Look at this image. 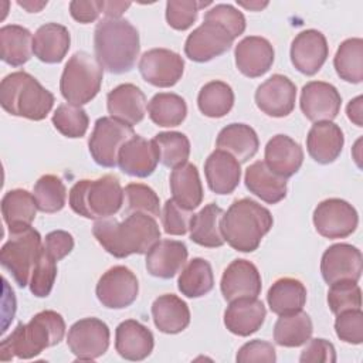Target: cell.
Masks as SVG:
<instances>
[{
  "label": "cell",
  "mask_w": 363,
  "mask_h": 363,
  "mask_svg": "<svg viewBox=\"0 0 363 363\" xmlns=\"http://www.w3.org/2000/svg\"><path fill=\"white\" fill-rule=\"evenodd\" d=\"M92 234L115 258L146 254L160 240V228L155 217L143 213H130L123 221L112 217L96 220Z\"/></svg>",
  "instance_id": "obj_1"
},
{
  "label": "cell",
  "mask_w": 363,
  "mask_h": 363,
  "mask_svg": "<svg viewBox=\"0 0 363 363\" xmlns=\"http://www.w3.org/2000/svg\"><path fill=\"white\" fill-rule=\"evenodd\" d=\"M94 50L95 58L108 72H129L139 57V33L133 24L122 17H105L95 27Z\"/></svg>",
  "instance_id": "obj_2"
},
{
  "label": "cell",
  "mask_w": 363,
  "mask_h": 363,
  "mask_svg": "<svg viewBox=\"0 0 363 363\" xmlns=\"http://www.w3.org/2000/svg\"><path fill=\"white\" fill-rule=\"evenodd\" d=\"M65 335L64 318L55 311H41L28 323H18L16 329L1 340L0 359L3 362L33 359L44 349L58 345Z\"/></svg>",
  "instance_id": "obj_3"
},
{
  "label": "cell",
  "mask_w": 363,
  "mask_h": 363,
  "mask_svg": "<svg viewBox=\"0 0 363 363\" xmlns=\"http://www.w3.org/2000/svg\"><path fill=\"white\" fill-rule=\"evenodd\" d=\"M274 218L268 208L251 199L235 200L221 218V233L228 245L241 252L255 251L269 233Z\"/></svg>",
  "instance_id": "obj_4"
},
{
  "label": "cell",
  "mask_w": 363,
  "mask_h": 363,
  "mask_svg": "<svg viewBox=\"0 0 363 363\" xmlns=\"http://www.w3.org/2000/svg\"><path fill=\"white\" fill-rule=\"evenodd\" d=\"M54 101V95L26 71L11 72L0 82V105L13 116L43 121Z\"/></svg>",
  "instance_id": "obj_5"
},
{
  "label": "cell",
  "mask_w": 363,
  "mask_h": 363,
  "mask_svg": "<svg viewBox=\"0 0 363 363\" xmlns=\"http://www.w3.org/2000/svg\"><path fill=\"white\" fill-rule=\"evenodd\" d=\"M123 189L115 174L78 180L69 190L68 203L74 213L91 220L115 216L123 204Z\"/></svg>",
  "instance_id": "obj_6"
},
{
  "label": "cell",
  "mask_w": 363,
  "mask_h": 363,
  "mask_svg": "<svg viewBox=\"0 0 363 363\" xmlns=\"http://www.w3.org/2000/svg\"><path fill=\"white\" fill-rule=\"evenodd\" d=\"M102 78L104 68L98 60L85 51H77L68 60L61 74V95L68 104L85 105L98 95Z\"/></svg>",
  "instance_id": "obj_7"
},
{
  "label": "cell",
  "mask_w": 363,
  "mask_h": 363,
  "mask_svg": "<svg viewBox=\"0 0 363 363\" xmlns=\"http://www.w3.org/2000/svg\"><path fill=\"white\" fill-rule=\"evenodd\" d=\"M41 250V235L35 228L28 227L10 233V238L0 250V262L13 275L18 286L24 288L30 284Z\"/></svg>",
  "instance_id": "obj_8"
},
{
  "label": "cell",
  "mask_w": 363,
  "mask_h": 363,
  "mask_svg": "<svg viewBox=\"0 0 363 363\" xmlns=\"http://www.w3.org/2000/svg\"><path fill=\"white\" fill-rule=\"evenodd\" d=\"M135 136L130 125L111 116L98 118L88 140V149L94 162L102 167L118 166L121 147Z\"/></svg>",
  "instance_id": "obj_9"
},
{
  "label": "cell",
  "mask_w": 363,
  "mask_h": 363,
  "mask_svg": "<svg viewBox=\"0 0 363 363\" xmlns=\"http://www.w3.org/2000/svg\"><path fill=\"white\" fill-rule=\"evenodd\" d=\"M111 332L108 325L98 318L77 320L67 335V345L77 360H95L109 347Z\"/></svg>",
  "instance_id": "obj_10"
},
{
  "label": "cell",
  "mask_w": 363,
  "mask_h": 363,
  "mask_svg": "<svg viewBox=\"0 0 363 363\" xmlns=\"http://www.w3.org/2000/svg\"><path fill=\"white\" fill-rule=\"evenodd\" d=\"M313 225L316 231L329 240L346 238L359 224L356 208L342 199H326L313 210Z\"/></svg>",
  "instance_id": "obj_11"
},
{
  "label": "cell",
  "mask_w": 363,
  "mask_h": 363,
  "mask_svg": "<svg viewBox=\"0 0 363 363\" xmlns=\"http://www.w3.org/2000/svg\"><path fill=\"white\" fill-rule=\"evenodd\" d=\"M234 40L235 38L223 26L203 20V23L187 35L184 54L194 62H207L227 52Z\"/></svg>",
  "instance_id": "obj_12"
},
{
  "label": "cell",
  "mask_w": 363,
  "mask_h": 363,
  "mask_svg": "<svg viewBox=\"0 0 363 363\" xmlns=\"http://www.w3.org/2000/svg\"><path fill=\"white\" fill-rule=\"evenodd\" d=\"M98 301L109 309H123L130 306L139 294L136 275L123 265L109 268L96 284Z\"/></svg>",
  "instance_id": "obj_13"
},
{
  "label": "cell",
  "mask_w": 363,
  "mask_h": 363,
  "mask_svg": "<svg viewBox=\"0 0 363 363\" xmlns=\"http://www.w3.org/2000/svg\"><path fill=\"white\" fill-rule=\"evenodd\" d=\"M363 271V257L357 247L346 242L333 244L325 250L320 259V274L330 285L339 281L357 282Z\"/></svg>",
  "instance_id": "obj_14"
},
{
  "label": "cell",
  "mask_w": 363,
  "mask_h": 363,
  "mask_svg": "<svg viewBox=\"0 0 363 363\" xmlns=\"http://www.w3.org/2000/svg\"><path fill=\"white\" fill-rule=\"evenodd\" d=\"M184 71V61L180 54L167 48H152L142 54L139 72L153 86L169 88L179 82Z\"/></svg>",
  "instance_id": "obj_15"
},
{
  "label": "cell",
  "mask_w": 363,
  "mask_h": 363,
  "mask_svg": "<svg viewBox=\"0 0 363 363\" xmlns=\"http://www.w3.org/2000/svg\"><path fill=\"white\" fill-rule=\"evenodd\" d=\"M299 105L311 122H332L340 111L342 96L332 84L311 81L301 91Z\"/></svg>",
  "instance_id": "obj_16"
},
{
  "label": "cell",
  "mask_w": 363,
  "mask_h": 363,
  "mask_svg": "<svg viewBox=\"0 0 363 363\" xmlns=\"http://www.w3.org/2000/svg\"><path fill=\"white\" fill-rule=\"evenodd\" d=\"M296 101V86L285 75L274 74L255 91V104L261 112L272 118L288 116Z\"/></svg>",
  "instance_id": "obj_17"
},
{
  "label": "cell",
  "mask_w": 363,
  "mask_h": 363,
  "mask_svg": "<svg viewBox=\"0 0 363 363\" xmlns=\"http://www.w3.org/2000/svg\"><path fill=\"white\" fill-rule=\"evenodd\" d=\"M328 55L329 45L319 30H303L291 43V62L305 75H315L326 62Z\"/></svg>",
  "instance_id": "obj_18"
},
{
  "label": "cell",
  "mask_w": 363,
  "mask_h": 363,
  "mask_svg": "<svg viewBox=\"0 0 363 363\" xmlns=\"http://www.w3.org/2000/svg\"><path fill=\"white\" fill-rule=\"evenodd\" d=\"M262 281L258 268L247 259H234L223 272L220 289L227 302L238 298H257Z\"/></svg>",
  "instance_id": "obj_19"
},
{
  "label": "cell",
  "mask_w": 363,
  "mask_h": 363,
  "mask_svg": "<svg viewBox=\"0 0 363 363\" xmlns=\"http://www.w3.org/2000/svg\"><path fill=\"white\" fill-rule=\"evenodd\" d=\"M234 57L235 65L242 75L257 78L269 71L274 64L275 51L267 38L248 35L235 45Z\"/></svg>",
  "instance_id": "obj_20"
},
{
  "label": "cell",
  "mask_w": 363,
  "mask_h": 363,
  "mask_svg": "<svg viewBox=\"0 0 363 363\" xmlns=\"http://www.w3.org/2000/svg\"><path fill=\"white\" fill-rule=\"evenodd\" d=\"M159 163V153L152 140L139 135L132 136L119 150L118 166L119 169L133 177L150 176Z\"/></svg>",
  "instance_id": "obj_21"
},
{
  "label": "cell",
  "mask_w": 363,
  "mask_h": 363,
  "mask_svg": "<svg viewBox=\"0 0 363 363\" xmlns=\"http://www.w3.org/2000/svg\"><path fill=\"white\" fill-rule=\"evenodd\" d=\"M106 108L111 118L133 126L143 121L147 101L135 84H121L108 92Z\"/></svg>",
  "instance_id": "obj_22"
},
{
  "label": "cell",
  "mask_w": 363,
  "mask_h": 363,
  "mask_svg": "<svg viewBox=\"0 0 363 363\" xmlns=\"http://www.w3.org/2000/svg\"><path fill=\"white\" fill-rule=\"evenodd\" d=\"M153 347V333L140 322L135 319H126L116 326L115 349L121 357L139 362L150 356Z\"/></svg>",
  "instance_id": "obj_23"
},
{
  "label": "cell",
  "mask_w": 363,
  "mask_h": 363,
  "mask_svg": "<svg viewBox=\"0 0 363 363\" xmlns=\"http://www.w3.org/2000/svg\"><path fill=\"white\" fill-rule=\"evenodd\" d=\"M189 257L184 242L177 240H159L146 252V269L152 277L169 279L183 269Z\"/></svg>",
  "instance_id": "obj_24"
},
{
  "label": "cell",
  "mask_w": 363,
  "mask_h": 363,
  "mask_svg": "<svg viewBox=\"0 0 363 363\" xmlns=\"http://www.w3.org/2000/svg\"><path fill=\"white\" fill-rule=\"evenodd\" d=\"M267 309L258 298H238L224 312L225 328L237 336H250L264 323Z\"/></svg>",
  "instance_id": "obj_25"
},
{
  "label": "cell",
  "mask_w": 363,
  "mask_h": 363,
  "mask_svg": "<svg viewBox=\"0 0 363 363\" xmlns=\"http://www.w3.org/2000/svg\"><path fill=\"white\" fill-rule=\"evenodd\" d=\"M264 162L274 173L288 179L301 169L303 163V150L292 138L286 135H275L265 146Z\"/></svg>",
  "instance_id": "obj_26"
},
{
  "label": "cell",
  "mask_w": 363,
  "mask_h": 363,
  "mask_svg": "<svg viewBox=\"0 0 363 363\" xmlns=\"http://www.w3.org/2000/svg\"><path fill=\"white\" fill-rule=\"evenodd\" d=\"M204 174L213 193L230 194L237 189L241 179L240 162L233 155L216 149L206 159Z\"/></svg>",
  "instance_id": "obj_27"
},
{
  "label": "cell",
  "mask_w": 363,
  "mask_h": 363,
  "mask_svg": "<svg viewBox=\"0 0 363 363\" xmlns=\"http://www.w3.org/2000/svg\"><path fill=\"white\" fill-rule=\"evenodd\" d=\"M343 145V132L333 122H316L312 125L306 136L308 153L320 164L335 162L340 156Z\"/></svg>",
  "instance_id": "obj_28"
},
{
  "label": "cell",
  "mask_w": 363,
  "mask_h": 363,
  "mask_svg": "<svg viewBox=\"0 0 363 363\" xmlns=\"http://www.w3.org/2000/svg\"><path fill=\"white\" fill-rule=\"evenodd\" d=\"M71 35L65 26L45 23L40 26L33 38V54L45 64H58L69 50Z\"/></svg>",
  "instance_id": "obj_29"
},
{
  "label": "cell",
  "mask_w": 363,
  "mask_h": 363,
  "mask_svg": "<svg viewBox=\"0 0 363 363\" xmlns=\"http://www.w3.org/2000/svg\"><path fill=\"white\" fill-rule=\"evenodd\" d=\"M245 187L268 204H275L286 196V179L274 173L264 160L254 162L245 170Z\"/></svg>",
  "instance_id": "obj_30"
},
{
  "label": "cell",
  "mask_w": 363,
  "mask_h": 363,
  "mask_svg": "<svg viewBox=\"0 0 363 363\" xmlns=\"http://www.w3.org/2000/svg\"><path fill=\"white\" fill-rule=\"evenodd\" d=\"M152 318L155 326L167 335L183 332L190 323V309L187 303L174 294H163L152 303Z\"/></svg>",
  "instance_id": "obj_31"
},
{
  "label": "cell",
  "mask_w": 363,
  "mask_h": 363,
  "mask_svg": "<svg viewBox=\"0 0 363 363\" xmlns=\"http://www.w3.org/2000/svg\"><path fill=\"white\" fill-rule=\"evenodd\" d=\"M37 210L34 194L26 189L9 190L1 199V214L10 233L31 227Z\"/></svg>",
  "instance_id": "obj_32"
},
{
  "label": "cell",
  "mask_w": 363,
  "mask_h": 363,
  "mask_svg": "<svg viewBox=\"0 0 363 363\" xmlns=\"http://www.w3.org/2000/svg\"><path fill=\"white\" fill-rule=\"evenodd\" d=\"M172 199L186 210L197 208L203 201V186L199 170L193 163H184L174 167L170 173Z\"/></svg>",
  "instance_id": "obj_33"
},
{
  "label": "cell",
  "mask_w": 363,
  "mask_h": 363,
  "mask_svg": "<svg viewBox=\"0 0 363 363\" xmlns=\"http://www.w3.org/2000/svg\"><path fill=\"white\" fill-rule=\"evenodd\" d=\"M217 149L233 155L240 163L255 156L259 147L257 132L245 123H230L224 126L216 140Z\"/></svg>",
  "instance_id": "obj_34"
},
{
  "label": "cell",
  "mask_w": 363,
  "mask_h": 363,
  "mask_svg": "<svg viewBox=\"0 0 363 363\" xmlns=\"http://www.w3.org/2000/svg\"><path fill=\"white\" fill-rule=\"evenodd\" d=\"M223 216L224 210L216 203L204 206L199 213L193 214L190 220V240L207 248L221 247L225 242L221 233Z\"/></svg>",
  "instance_id": "obj_35"
},
{
  "label": "cell",
  "mask_w": 363,
  "mask_h": 363,
  "mask_svg": "<svg viewBox=\"0 0 363 363\" xmlns=\"http://www.w3.org/2000/svg\"><path fill=\"white\" fill-rule=\"evenodd\" d=\"M267 302L271 312L277 315L301 311L306 303V288L296 278H279L269 286Z\"/></svg>",
  "instance_id": "obj_36"
},
{
  "label": "cell",
  "mask_w": 363,
  "mask_h": 363,
  "mask_svg": "<svg viewBox=\"0 0 363 363\" xmlns=\"http://www.w3.org/2000/svg\"><path fill=\"white\" fill-rule=\"evenodd\" d=\"M33 34L18 24H9L0 28V57L11 67H21L33 54Z\"/></svg>",
  "instance_id": "obj_37"
},
{
  "label": "cell",
  "mask_w": 363,
  "mask_h": 363,
  "mask_svg": "<svg viewBox=\"0 0 363 363\" xmlns=\"http://www.w3.org/2000/svg\"><path fill=\"white\" fill-rule=\"evenodd\" d=\"M313 333L311 316L301 311L279 315L274 325V340L282 347H298L305 345Z\"/></svg>",
  "instance_id": "obj_38"
},
{
  "label": "cell",
  "mask_w": 363,
  "mask_h": 363,
  "mask_svg": "<svg viewBox=\"0 0 363 363\" xmlns=\"http://www.w3.org/2000/svg\"><path fill=\"white\" fill-rule=\"evenodd\" d=\"M214 286V274L210 262L204 258H193L183 267L177 288L187 298H200L207 295Z\"/></svg>",
  "instance_id": "obj_39"
},
{
  "label": "cell",
  "mask_w": 363,
  "mask_h": 363,
  "mask_svg": "<svg viewBox=\"0 0 363 363\" xmlns=\"http://www.w3.org/2000/svg\"><path fill=\"white\" fill-rule=\"evenodd\" d=\"M149 118L153 123L163 128L182 125L187 116L186 101L173 92H159L147 104Z\"/></svg>",
  "instance_id": "obj_40"
},
{
  "label": "cell",
  "mask_w": 363,
  "mask_h": 363,
  "mask_svg": "<svg viewBox=\"0 0 363 363\" xmlns=\"http://www.w3.org/2000/svg\"><path fill=\"white\" fill-rule=\"evenodd\" d=\"M333 65L340 79L350 84H360L363 81V40L353 37L340 43L333 58Z\"/></svg>",
  "instance_id": "obj_41"
},
{
  "label": "cell",
  "mask_w": 363,
  "mask_h": 363,
  "mask_svg": "<svg viewBox=\"0 0 363 363\" xmlns=\"http://www.w3.org/2000/svg\"><path fill=\"white\" fill-rule=\"evenodd\" d=\"M197 105L204 116L223 118L234 105V91L224 81H210L201 86Z\"/></svg>",
  "instance_id": "obj_42"
},
{
  "label": "cell",
  "mask_w": 363,
  "mask_h": 363,
  "mask_svg": "<svg viewBox=\"0 0 363 363\" xmlns=\"http://www.w3.org/2000/svg\"><path fill=\"white\" fill-rule=\"evenodd\" d=\"M152 142L157 149L159 162L166 167L174 169L187 163L190 156V140L184 133L176 130L160 132L155 135Z\"/></svg>",
  "instance_id": "obj_43"
},
{
  "label": "cell",
  "mask_w": 363,
  "mask_h": 363,
  "mask_svg": "<svg viewBox=\"0 0 363 363\" xmlns=\"http://www.w3.org/2000/svg\"><path fill=\"white\" fill-rule=\"evenodd\" d=\"M37 207L43 213H57L64 208L67 201V189L62 180L55 174L41 176L33 190Z\"/></svg>",
  "instance_id": "obj_44"
},
{
  "label": "cell",
  "mask_w": 363,
  "mask_h": 363,
  "mask_svg": "<svg viewBox=\"0 0 363 363\" xmlns=\"http://www.w3.org/2000/svg\"><path fill=\"white\" fill-rule=\"evenodd\" d=\"M54 128L64 136L77 139L82 138L89 125V118L82 106L72 104H61L52 113Z\"/></svg>",
  "instance_id": "obj_45"
},
{
  "label": "cell",
  "mask_w": 363,
  "mask_h": 363,
  "mask_svg": "<svg viewBox=\"0 0 363 363\" xmlns=\"http://www.w3.org/2000/svg\"><path fill=\"white\" fill-rule=\"evenodd\" d=\"M126 211L143 213L152 217L160 216V200L156 191L143 183H129L123 189Z\"/></svg>",
  "instance_id": "obj_46"
},
{
  "label": "cell",
  "mask_w": 363,
  "mask_h": 363,
  "mask_svg": "<svg viewBox=\"0 0 363 363\" xmlns=\"http://www.w3.org/2000/svg\"><path fill=\"white\" fill-rule=\"evenodd\" d=\"M57 278V261L44 250L40 252L37 264L30 278V291L37 298H47L54 286Z\"/></svg>",
  "instance_id": "obj_47"
},
{
  "label": "cell",
  "mask_w": 363,
  "mask_h": 363,
  "mask_svg": "<svg viewBox=\"0 0 363 363\" xmlns=\"http://www.w3.org/2000/svg\"><path fill=\"white\" fill-rule=\"evenodd\" d=\"M210 4L211 1L169 0L166 3V21L172 28L184 31L194 24L200 9L207 7Z\"/></svg>",
  "instance_id": "obj_48"
},
{
  "label": "cell",
  "mask_w": 363,
  "mask_h": 363,
  "mask_svg": "<svg viewBox=\"0 0 363 363\" xmlns=\"http://www.w3.org/2000/svg\"><path fill=\"white\" fill-rule=\"evenodd\" d=\"M328 305L332 313L337 315L350 309H360L362 306V291L357 282L339 281L330 284L328 291Z\"/></svg>",
  "instance_id": "obj_49"
},
{
  "label": "cell",
  "mask_w": 363,
  "mask_h": 363,
  "mask_svg": "<svg viewBox=\"0 0 363 363\" xmlns=\"http://www.w3.org/2000/svg\"><path fill=\"white\" fill-rule=\"evenodd\" d=\"M204 20L214 21L223 26L234 38L241 35L245 31V17L244 14L231 4H216L208 9L204 14Z\"/></svg>",
  "instance_id": "obj_50"
},
{
  "label": "cell",
  "mask_w": 363,
  "mask_h": 363,
  "mask_svg": "<svg viewBox=\"0 0 363 363\" xmlns=\"http://www.w3.org/2000/svg\"><path fill=\"white\" fill-rule=\"evenodd\" d=\"M336 336L345 343L360 345L363 342V312L362 309H350L336 315Z\"/></svg>",
  "instance_id": "obj_51"
},
{
  "label": "cell",
  "mask_w": 363,
  "mask_h": 363,
  "mask_svg": "<svg viewBox=\"0 0 363 363\" xmlns=\"http://www.w3.org/2000/svg\"><path fill=\"white\" fill-rule=\"evenodd\" d=\"M162 225L169 235H184L189 231L190 220L193 217L190 210L179 206L173 199L166 200L162 213Z\"/></svg>",
  "instance_id": "obj_52"
},
{
  "label": "cell",
  "mask_w": 363,
  "mask_h": 363,
  "mask_svg": "<svg viewBox=\"0 0 363 363\" xmlns=\"http://www.w3.org/2000/svg\"><path fill=\"white\" fill-rule=\"evenodd\" d=\"M235 360L238 363H251V362H265V363H274L277 360L275 347L272 343L254 339L247 343H244L235 356Z\"/></svg>",
  "instance_id": "obj_53"
},
{
  "label": "cell",
  "mask_w": 363,
  "mask_h": 363,
  "mask_svg": "<svg viewBox=\"0 0 363 363\" xmlns=\"http://www.w3.org/2000/svg\"><path fill=\"white\" fill-rule=\"evenodd\" d=\"M301 363H333L336 362L335 346L322 337L309 339L299 356Z\"/></svg>",
  "instance_id": "obj_54"
},
{
  "label": "cell",
  "mask_w": 363,
  "mask_h": 363,
  "mask_svg": "<svg viewBox=\"0 0 363 363\" xmlns=\"http://www.w3.org/2000/svg\"><path fill=\"white\" fill-rule=\"evenodd\" d=\"M44 250L58 262L74 250V237L64 230H55L45 235Z\"/></svg>",
  "instance_id": "obj_55"
},
{
  "label": "cell",
  "mask_w": 363,
  "mask_h": 363,
  "mask_svg": "<svg viewBox=\"0 0 363 363\" xmlns=\"http://www.w3.org/2000/svg\"><path fill=\"white\" fill-rule=\"evenodd\" d=\"M102 4L104 0H88V1H81V0H74L69 3V13L72 18L78 23L88 24L95 21L99 14L102 13Z\"/></svg>",
  "instance_id": "obj_56"
},
{
  "label": "cell",
  "mask_w": 363,
  "mask_h": 363,
  "mask_svg": "<svg viewBox=\"0 0 363 363\" xmlns=\"http://www.w3.org/2000/svg\"><path fill=\"white\" fill-rule=\"evenodd\" d=\"M362 104H363V96L359 95V96L350 99V102L347 104V108H346L347 118H349L356 126H363V121H362V115H363Z\"/></svg>",
  "instance_id": "obj_57"
},
{
  "label": "cell",
  "mask_w": 363,
  "mask_h": 363,
  "mask_svg": "<svg viewBox=\"0 0 363 363\" xmlns=\"http://www.w3.org/2000/svg\"><path fill=\"white\" fill-rule=\"evenodd\" d=\"M130 7L129 1H105L102 4V13L108 18H121L126 9Z\"/></svg>",
  "instance_id": "obj_58"
},
{
  "label": "cell",
  "mask_w": 363,
  "mask_h": 363,
  "mask_svg": "<svg viewBox=\"0 0 363 363\" xmlns=\"http://www.w3.org/2000/svg\"><path fill=\"white\" fill-rule=\"evenodd\" d=\"M17 4L26 9L28 13H37L44 6H47V1H17Z\"/></svg>",
  "instance_id": "obj_59"
},
{
  "label": "cell",
  "mask_w": 363,
  "mask_h": 363,
  "mask_svg": "<svg viewBox=\"0 0 363 363\" xmlns=\"http://www.w3.org/2000/svg\"><path fill=\"white\" fill-rule=\"evenodd\" d=\"M237 4L244 9H248V10L259 11L268 6V1H237Z\"/></svg>",
  "instance_id": "obj_60"
}]
</instances>
